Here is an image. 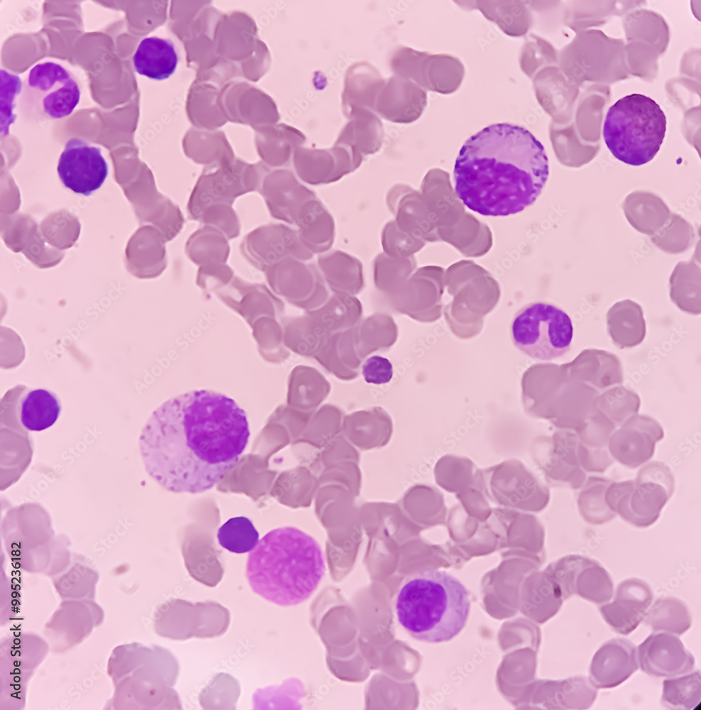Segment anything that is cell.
Segmentation results:
<instances>
[{
    "label": "cell",
    "instance_id": "cell-1",
    "mask_svg": "<svg viewBox=\"0 0 701 710\" xmlns=\"http://www.w3.org/2000/svg\"><path fill=\"white\" fill-rule=\"evenodd\" d=\"M250 437L245 411L209 390L175 396L155 410L142 429L139 449L148 474L165 490L200 493L238 462Z\"/></svg>",
    "mask_w": 701,
    "mask_h": 710
},
{
    "label": "cell",
    "instance_id": "cell-2",
    "mask_svg": "<svg viewBox=\"0 0 701 710\" xmlns=\"http://www.w3.org/2000/svg\"><path fill=\"white\" fill-rule=\"evenodd\" d=\"M453 173L456 192L468 209L499 217L520 212L536 201L549 165L544 147L529 131L501 123L464 143Z\"/></svg>",
    "mask_w": 701,
    "mask_h": 710
},
{
    "label": "cell",
    "instance_id": "cell-3",
    "mask_svg": "<svg viewBox=\"0 0 701 710\" xmlns=\"http://www.w3.org/2000/svg\"><path fill=\"white\" fill-rule=\"evenodd\" d=\"M325 572L321 547L311 535L292 526L266 533L248 555L246 577L252 590L282 606L310 597Z\"/></svg>",
    "mask_w": 701,
    "mask_h": 710
},
{
    "label": "cell",
    "instance_id": "cell-4",
    "mask_svg": "<svg viewBox=\"0 0 701 710\" xmlns=\"http://www.w3.org/2000/svg\"><path fill=\"white\" fill-rule=\"evenodd\" d=\"M394 606L397 621L412 638L438 643L452 640L463 629L470 602L465 586L456 577L425 570L403 581Z\"/></svg>",
    "mask_w": 701,
    "mask_h": 710
},
{
    "label": "cell",
    "instance_id": "cell-5",
    "mask_svg": "<svg viewBox=\"0 0 701 710\" xmlns=\"http://www.w3.org/2000/svg\"><path fill=\"white\" fill-rule=\"evenodd\" d=\"M666 130V117L651 98L631 94L619 99L606 114L603 138L613 156L639 166L658 152Z\"/></svg>",
    "mask_w": 701,
    "mask_h": 710
},
{
    "label": "cell",
    "instance_id": "cell-6",
    "mask_svg": "<svg viewBox=\"0 0 701 710\" xmlns=\"http://www.w3.org/2000/svg\"><path fill=\"white\" fill-rule=\"evenodd\" d=\"M514 345L533 359L551 361L569 351L573 326L568 313L543 301L529 303L514 315L511 324Z\"/></svg>",
    "mask_w": 701,
    "mask_h": 710
},
{
    "label": "cell",
    "instance_id": "cell-7",
    "mask_svg": "<svg viewBox=\"0 0 701 710\" xmlns=\"http://www.w3.org/2000/svg\"><path fill=\"white\" fill-rule=\"evenodd\" d=\"M81 93L77 78L68 69L51 61L40 62L22 84L20 108L28 119H62L72 114Z\"/></svg>",
    "mask_w": 701,
    "mask_h": 710
},
{
    "label": "cell",
    "instance_id": "cell-8",
    "mask_svg": "<svg viewBox=\"0 0 701 710\" xmlns=\"http://www.w3.org/2000/svg\"><path fill=\"white\" fill-rule=\"evenodd\" d=\"M108 171L101 149L79 138L66 143L57 165L58 175L65 187L84 196L101 187Z\"/></svg>",
    "mask_w": 701,
    "mask_h": 710
},
{
    "label": "cell",
    "instance_id": "cell-9",
    "mask_svg": "<svg viewBox=\"0 0 701 710\" xmlns=\"http://www.w3.org/2000/svg\"><path fill=\"white\" fill-rule=\"evenodd\" d=\"M363 160L350 147L334 143L330 148H299L294 155L296 175L311 185L336 182L359 168Z\"/></svg>",
    "mask_w": 701,
    "mask_h": 710
},
{
    "label": "cell",
    "instance_id": "cell-10",
    "mask_svg": "<svg viewBox=\"0 0 701 710\" xmlns=\"http://www.w3.org/2000/svg\"><path fill=\"white\" fill-rule=\"evenodd\" d=\"M490 468L488 490L492 500L502 506L539 512L549 501L548 488L520 464L518 474H505L502 467Z\"/></svg>",
    "mask_w": 701,
    "mask_h": 710
},
{
    "label": "cell",
    "instance_id": "cell-11",
    "mask_svg": "<svg viewBox=\"0 0 701 710\" xmlns=\"http://www.w3.org/2000/svg\"><path fill=\"white\" fill-rule=\"evenodd\" d=\"M243 248L254 264L267 268L285 258L309 261L314 256L301 242L296 229L282 224L255 230L245 239Z\"/></svg>",
    "mask_w": 701,
    "mask_h": 710
},
{
    "label": "cell",
    "instance_id": "cell-12",
    "mask_svg": "<svg viewBox=\"0 0 701 710\" xmlns=\"http://www.w3.org/2000/svg\"><path fill=\"white\" fill-rule=\"evenodd\" d=\"M639 667L655 677H672L691 672L693 655L684 647L678 635L653 632L637 648Z\"/></svg>",
    "mask_w": 701,
    "mask_h": 710
},
{
    "label": "cell",
    "instance_id": "cell-13",
    "mask_svg": "<svg viewBox=\"0 0 701 710\" xmlns=\"http://www.w3.org/2000/svg\"><path fill=\"white\" fill-rule=\"evenodd\" d=\"M653 599L646 581L629 578L621 581L612 602L601 604L599 611L615 632L628 635L643 621Z\"/></svg>",
    "mask_w": 701,
    "mask_h": 710
},
{
    "label": "cell",
    "instance_id": "cell-14",
    "mask_svg": "<svg viewBox=\"0 0 701 710\" xmlns=\"http://www.w3.org/2000/svg\"><path fill=\"white\" fill-rule=\"evenodd\" d=\"M60 410L55 394L43 388L30 390L19 385L9 390L1 400V411L16 415L24 428L30 431H41L52 426Z\"/></svg>",
    "mask_w": 701,
    "mask_h": 710
},
{
    "label": "cell",
    "instance_id": "cell-15",
    "mask_svg": "<svg viewBox=\"0 0 701 710\" xmlns=\"http://www.w3.org/2000/svg\"><path fill=\"white\" fill-rule=\"evenodd\" d=\"M464 73V66L457 58L414 50L407 65V78L425 90L448 94L458 89Z\"/></svg>",
    "mask_w": 701,
    "mask_h": 710
},
{
    "label": "cell",
    "instance_id": "cell-16",
    "mask_svg": "<svg viewBox=\"0 0 701 710\" xmlns=\"http://www.w3.org/2000/svg\"><path fill=\"white\" fill-rule=\"evenodd\" d=\"M638 668L636 647L626 638H614L593 655L588 678L597 689H610L625 682Z\"/></svg>",
    "mask_w": 701,
    "mask_h": 710
},
{
    "label": "cell",
    "instance_id": "cell-17",
    "mask_svg": "<svg viewBox=\"0 0 701 710\" xmlns=\"http://www.w3.org/2000/svg\"><path fill=\"white\" fill-rule=\"evenodd\" d=\"M426 104L425 89L408 79L394 75L380 92L375 111L387 121L409 124L421 116Z\"/></svg>",
    "mask_w": 701,
    "mask_h": 710
},
{
    "label": "cell",
    "instance_id": "cell-18",
    "mask_svg": "<svg viewBox=\"0 0 701 710\" xmlns=\"http://www.w3.org/2000/svg\"><path fill=\"white\" fill-rule=\"evenodd\" d=\"M260 181L262 195L271 214L290 224H292L294 214L301 204L315 194L288 170L264 173Z\"/></svg>",
    "mask_w": 701,
    "mask_h": 710
},
{
    "label": "cell",
    "instance_id": "cell-19",
    "mask_svg": "<svg viewBox=\"0 0 701 710\" xmlns=\"http://www.w3.org/2000/svg\"><path fill=\"white\" fill-rule=\"evenodd\" d=\"M292 224L299 238L314 255L329 251L334 242L333 217L314 194L306 199L294 214Z\"/></svg>",
    "mask_w": 701,
    "mask_h": 710
},
{
    "label": "cell",
    "instance_id": "cell-20",
    "mask_svg": "<svg viewBox=\"0 0 701 710\" xmlns=\"http://www.w3.org/2000/svg\"><path fill=\"white\" fill-rule=\"evenodd\" d=\"M670 498L661 486L652 482L635 483L633 489L617 503L615 513L632 526L648 528L658 520Z\"/></svg>",
    "mask_w": 701,
    "mask_h": 710
},
{
    "label": "cell",
    "instance_id": "cell-21",
    "mask_svg": "<svg viewBox=\"0 0 701 710\" xmlns=\"http://www.w3.org/2000/svg\"><path fill=\"white\" fill-rule=\"evenodd\" d=\"M385 84L377 70L368 62H360L350 66L341 96L343 114L349 119L360 109L375 111L377 96Z\"/></svg>",
    "mask_w": 701,
    "mask_h": 710
},
{
    "label": "cell",
    "instance_id": "cell-22",
    "mask_svg": "<svg viewBox=\"0 0 701 710\" xmlns=\"http://www.w3.org/2000/svg\"><path fill=\"white\" fill-rule=\"evenodd\" d=\"M657 441L648 432L624 425L612 432L607 449L612 457L627 469L639 468L650 461L655 453Z\"/></svg>",
    "mask_w": 701,
    "mask_h": 710
},
{
    "label": "cell",
    "instance_id": "cell-23",
    "mask_svg": "<svg viewBox=\"0 0 701 710\" xmlns=\"http://www.w3.org/2000/svg\"><path fill=\"white\" fill-rule=\"evenodd\" d=\"M136 71L155 80H163L175 71L178 56L174 44L168 39L148 37L139 43L133 56Z\"/></svg>",
    "mask_w": 701,
    "mask_h": 710
},
{
    "label": "cell",
    "instance_id": "cell-24",
    "mask_svg": "<svg viewBox=\"0 0 701 710\" xmlns=\"http://www.w3.org/2000/svg\"><path fill=\"white\" fill-rule=\"evenodd\" d=\"M349 119L335 143L350 147L363 158L377 152L383 143L384 130L374 111L360 109Z\"/></svg>",
    "mask_w": 701,
    "mask_h": 710
},
{
    "label": "cell",
    "instance_id": "cell-25",
    "mask_svg": "<svg viewBox=\"0 0 701 710\" xmlns=\"http://www.w3.org/2000/svg\"><path fill=\"white\" fill-rule=\"evenodd\" d=\"M607 320L608 333L618 347L635 346L644 340L646 322L637 303L630 300L616 303L609 310Z\"/></svg>",
    "mask_w": 701,
    "mask_h": 710
},
{
    "label": "cell",
    "instance_id": "cell-26",
    "mask_svg": "<svg viewBox=\"0 0 701 710\" xmlns=\"http://www.w3.org/2000/svg\"><path fill=\"white\" fill-rule=\"evenodd\" d=\"M644 620L653 632H665L675 635L683 634L692 623L687 605L680 599L672 596L656 600L648 608Z\"/></svg>",
    "mask_w": 701,
    "mask_h": 710
},
{
    "label": "cell",
    "instance_id": "cell-27",
    "mask_svg": "<svg viewBox=\"0 0 701 710\" xmlns=\"http://www.w3.org/2000/svg\"><path fill=\"white\" fill-rule=\"evenodd\" d=\"M613 480L597 476H587L578 490L577 508L582 519L591 525H602L614 520L617 515L607 506L605 493Z\"/></svg>",
    "mask_w": 701,
    "mask_h": 710
},
{
    "label": "cell",
    "instance_id": "cell-28",
    "mask_svg": "<svg viewBox=\"0 0 701 710\" xmlns=\"http://www.w3.org/2000/svg\"><path fill=\"white\" fill-rule=\"evenodd\" d=\"M475 7L506 34L521 36L529 26L526 6L521 1H476Z\"/></svg>",
    "mask_w": 701,
    "mask_h": 710
},
{
    "label": "cell",
    "instance_id": "cell-29",
    "mask_svg": "<svg viewBox=\"0 0 701 710\" xmlns=\"http://www.w3.org/2000/svg\"><path fill=\"white\" fill-rule=\"evenodd\" d=\"M252 175L253 173H205L199 179V183L192 195L194 202L200 200L192 207H196L200 202L201 209L206 203V209L211 203L214 204L215 200H219L222 197L224 200H229L241 195L248 190V187L243 185L245 181L244 178Z\"/></svg>",
    "mask_w": 701,
    "mask_h": 710
},
{
    "label": "cell",
    "instance_id": "cell-30",
    "mask_svg": "<svg viewBox=\"0 0 701 710\" xmlns=\"http://www.w3.org/2000/svg\"><path fill=\"white\" fill-rule=\"evenodd\" d=\"M534 458L546 481L552 486L579 490L586 480L587 474L580 467L569 466L553 454L551 440L535 446Z\"/></svg>",
    "mask_w": 701,
    "mask_h": 710
},
{
    "label": "cell",
    "instance_id": "cell-31",
    "mask_svg": "<svg viewBox=\"0 0 701 710\" xmlns=\"http://www.w3.org/2000/svg\"><path fill=\"white\" fill-rule=\"evenodd\" d=\"M700 671L667 677L663 682L662 704L669 709L689 710L701 699Z\"/></svg>",
    "mask_w": 701,
    "mask_h": 710
},
{
    "label": "cell",
    "instance_id": "cell-32",
    "mask_svg": "<svg viewBox=\"0 0 701 710\" xmlns=\"http://www.w3.org/2000/svg\"><path fill=\"white\" fill-rule=\"evenodd\" d=\"M613 592L611 576L599 562L591 559L581 567L575 578L574 594L601 605L611 600Z\"/></svg>",
    "mask_w": 701,
    "mask_h": 710
},
{
    "label": "cell",
    "instance_id": "cell-33",
    "mask_svg": "<svg viewBox=\"0 0 701 710\" xmlns=\"http://www.w3.org/2000/svg\"><path fill=\"white\" fill-rule=\"evenodd\" d=\"M317 266L331 283H358L362 277V263L339 250H329L319 254Z\"/></svg>",
    "mask_w": 701,
    "mask_h": 710
},
{
    "label": "cell",
    "instance_id": "cell-34",
    "mask_svg": "<svg viewBox=\"0 0 701 710\" xmlns=\"http://www.w3.org/2000/svg\"><path fill=\"white\" fill-rule=\"evenodd\" d=\"M217 539L224 549L236 554L253 550L259 541V533L252 521L244 516L230 518L218 530Z\"/></svg>",
    "mask_w": 701,
    "mask_h": 710
},
{
    "label": "cell",
    "instance_id": "cell-35",
    "mask_svg": "<svg viewBox=\"0 0 701 710\" xmlns=\"http://www.w3.org/2000/svg\"><path fill=\"white\" fill-rule=\"evenodd\" d=\"M200 245V248L189 247V254L194 261H222L228 253V246L224 237L215 231H201L189 241Z\"/></svg>",
    "mask_w": 701,
    "mask_h": 710
},
{
    "label": "cell",
    "instance_id": "cell-36",
    "mask_svg": "<svg viewBox=\"0 0 701 710\" xmlns=\"http://www.w3.org/2000/svg\"><path fill=\"white\" fill-rule=\"evenodd\" d=\"M590 559L580 555H568L553 564L552 570L563 599L574 594V584L577 574L581 567Z\"/></svg>",
    "mask_w": 701,
    "mask_h": 710
},
{
    "label": "cell",
    "instance_id": "cell-37",
    "mask_svg": "<svg viewBox=\"0 0 701 710\" xmlns=\"http://www.w3.org/2000/svg\"><path fill=\"white\" fill-rule=\"evenodd\" d=\"M22 91L21 79L6 70H1V129L8 132L9 126L13 123L16 116L13 114V102Z\"/></svg>",
    "mask_w": 701,
    "mask_h": 710
},
{
    "label": "cell",
    "instance_id": "cell-38",
    "mask_svg": "<svg viewBox=\"0 0 701 710\" xmlns=\"http://www.w3.org/2000/svg\"><path fill=\"white\" fill-rule=\"evenodd\" d=\"M635 483L652 482L663 487L671 496L675 488V478L670 467L663 462L648 461L641 466L634 479Z\"/></svg>",
    "mask_w": 701,
    "mask_h": 710
},
{
    "label": "cell",
    "instance_id": "cell-39",
    "mask_svg": "<svg viewBox=\"0 0 701 710\" xmlns=\"http://www.w3.org/2000/svg\"><path fill=\"white\" fill-rule=\"evenodd\" d=\"M579 467L586 474H601L606 471L614 462L607 447L592 448L580 442L578 449Z\"/></svg>",
    "mask_w": 701,
    "mask_h": 710
},
{
    "label": "cell",
    "instance_id": "cell-40",
    "mask_svg": "<svg viewBox=\"0 0 701 710\" xmlns=\"http://www.w3.org/2000/svg\"><path fill=\"white\" fill-rule=\"evenodd\" d=\"M580 440L575 432L563 431L555 434L551 440L553 454L565 464L579 467L578 449Z\"/></svg>",
    "mask_w": 701,
    "mask_h": 710
},
{
    "label": "cell",
    "instance_id": "cell-41",
    "mask_svg": "<svg viewBox=\"0 0 701 710\" xmlns=\"http://www.w3.org/2000/svg\"><path fill=\"white\" fill-rule=\"evenodd\" d=\"M575 433L583 444L592 448L607 447L613 428L610 423L596 421L595 424L578 426Z\"/></svg>",
    "mask_w": 701,
    "mask_h": 710
},
{
    "label": "cell",
    "instance_id": "cell-42",
    "mask_svg": "<svg viewBox=\"0 0 701 710\" xmlns=\"http://www.w3.org/2000/svg\"><path fill=\"white\" fill-rule=\"evenodd\" d=\"M362 374L368 383L382 385L389 383L393 376V367L385 357L375 355L364 362Z\"/></svg>",
    "mask_w": 701,
    "mask_h": 710
},
{
    "label": "cell",
    "instance_id": "cell-43",
    "mask_svg": "<svg viewBox=\"0 0 701 710\" xmlns=\"http://www.w3.org/2000/svg\"><path fill=\"white\" fill-rule=\"evenodd\" d=\"M634 484V479L622 481H612L609 484L605 493V499L607 506L612 511L615 513L617 503L624 495L633 489Z\"/></svg>",
    "mask_w": 701,
    "mask_h": 710
}]
</instances>
